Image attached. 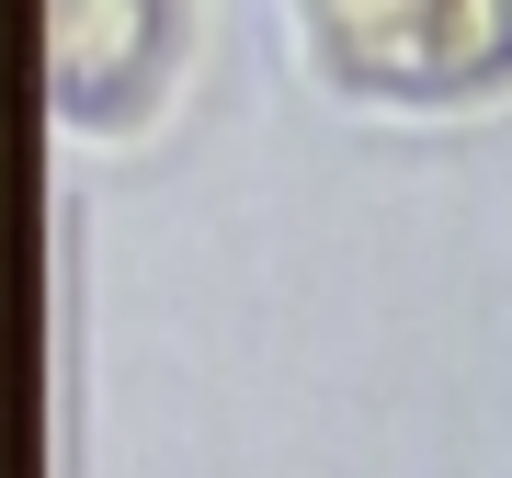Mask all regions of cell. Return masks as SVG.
<instances>
[{
	"mask_svg": "<svg viewBox=\"0 0 512 478\" xmlns=\"http://www.w3.org/2000/svg\"><path fill=\"white\" fill-rule=\"evenodd\" d=\"M296 69L365 114L512 103V0H285Z\"/></svg>",
	"mask_w": 512,
	"mask_h": 478,
	"instance_id": "cell-1",
	"label": "cell"
}]
</instances>
